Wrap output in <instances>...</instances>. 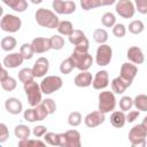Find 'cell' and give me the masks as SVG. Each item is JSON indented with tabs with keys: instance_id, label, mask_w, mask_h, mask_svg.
Here are the masks:
<instances>
[{
	"instance_id": "cell-1",
	"label": "cell",
	"mask_w": 147,
	"mask_h": 147,
	"mask_svg": "<svg viewBox=\"0 0 147 147\" xmlns=\"http://www.w3.org/2000/svg\"><path fill=\"white\" fill-rule=\"evenodd\" d=\"M34 18L36 22L42 26V28H47V29H55L59 24V17L57 15L46 8H39L37 9L36 14H34Z\"/></svg>"
},
{
	"instance_id": "cell-2",
	"label": "cell",
	"mask_w": 147,
	"mask_h": 147,
	"mask_svg": "<svg viewBox=\"0 0 147 147\" xmlns=\"http://www.w3.org/2000/svg\"><path fill=\"white\" fill-rule=\"evenodd\" d=\"M146 137H147V117L144 118L141 124L134 125L129 132V140L132 146L139 147L146 145Z\"/></svg>"
},
{
	"instance_id": "cell-3",
	"label": "cell",
	"mask_w": 147,
	"mask_h": 147,
	"mask_svg": "<svg viewBox=\"0 0 147 147\" xmlns=\"http://www.w3.org/2000/svg\"><path fill=\"white\" fill-rule=\"evenodd\" d=\"M23 87H24V92L28 98V102L31 107H34L41 102L42 92H41L40 85L38 83H36L34 80H30V82L24 83Z\"/></svg>"
},
{
	"instance_id": "cell-4",
	"label": "cell",
	"mask_w": 147,
	"mask_h": 147,
	"mask_svg": "<svg viewBox=\"0 0 147 147\" xmlns=\"http://www.w3.org/2000/svg\"><path fill=\"white\" fill-rule=\"evenodd\" d=\"M70 59L74 62L75 68L79 69L80 71L88 70L93 64V57L88 52H76L74 51L70 55Z\"/></svg>"
},
{
	"instance_id": "cell-5",
	"label": "cell",
	"mask_w": 147,
	"mask_h": 147,
	"mask_svg": "<svg viewBox=\"0 0 147 147\" xmlns=\"http://www.w3.org/2000/svg\"><path fill=\"white\" fill-rule=\"evenodd\" d=\"M98 100H99V110L105 114L113 111L116 107V98L114 92H110V91L100 92Z\"/></svg>"
},
{
	"instance_id": "cell-6",
	"label": "cell",
	"mask_w": 147,
	"mask_h": 147,
	"mask_svg": "<svg viewBox=\"0 0 147 147\" xmlns=\"http://www.w3.org/2000/svg\"><path fill=\"white\" fill-rule=\"evenodd\" d=\"M22 26V21L18 16L13 15V14H6L1 17L0 21V28L1 30L9 32V33H14L17 32Z\"/></svg>"
},
{
	"instance_id": "cell-7",
	"label": "cell",
	"mask_w": 147,
	"mask_h": 147,
	"mask_svg": "<svg viewBox=\"0 0 147 147\" xmlns=\"http://www.w3.org/2000/svg\"><path fill=\"white\" fill-rule=\"evenodd\" d=\"M63 85V80L59 76H46L40 83V90L45 94H52L59 91Z\"/></svg>"
},
{
	"instance_id": "cell-8",
	"label": "cell",
	"mask_w": 147,
	"mask_h": 147,
	"mask_svg": "<svg viewBox=\"0 0 147 147\" xmlns=\"http://www.w3.org/2000/svg\"><path fill=\"white\" fill-rule=\"evenodd\" d=\"M113 57V49L107 44H100L95 53V62L100 67L108 65Z\"/></svg>"
},
{
	"instance_id": "cell-9",
	"label": "cell",
	"mask_w": 147,
	"mask_h": 147,
	"mask_svg": "<svg viewBox=\"0 0 147 147\" xmlns=\"http://www.w3.org/2000/svg\"><path fill=\"white\" fill-rule=\"evenodd\" d=\"M138 74V68L136 64L131 63V62H126V63H123L122 67H121V71H119V77L124 80V83L129 86H131L134 77L137 76Z\"/></svg>"
},
{
	"instance_id": "cell-10",
	"label": "cell",
	"mask_w": 147,
	"mask_h": 147,
	"mask_svg": "<svg viewBox=\"0 0 147 147\" xmlns=\"http://www.w3.org/2000/svg\"><path fill=\"white\" fill-rule=\"evenodd\" d=\"M115 10L121 17L131 18L134 15L136 8H134V3L130 0H118V2H116Z\"/></svg>"
},
{
	"instance_id": "cell-11",
	"label": "cell",
	"mask_w": 147,
	"mask_h": 147,
	"mask_svg": "<svg viewBox=\"0 0 147 147\" xmlns=\"http://www.w3.org/2000/svg\"><path fill=\"white\" fill-rule=\"evenodd\" d=\"M48 69H49V61L46 57L41 56L34 62L31 70H32V75L34 78H40V77H44L48 72Z\"/></svg>"
},
{
	"instance_id": "cell-12",
	"label": "cell",
	"mask_w": 147,
	"mask_h": 147,
	"mask_svg": "<svg viewBox=\"0 0 147 147\" xmlns=\"http://www.w3.org/2000/svg\"><path fill=\"white\" fill-rule=\"evenodd\" d=\"M105 119H106L105 113H102L100 110H95L85 116L84 123L87 127H95V126H99L100 124H102L105 122Z\"/></svg>"
},
{
	"instance_id": "cell-13",
	"label": "cell",
	"mask_w": 147,
	"mask_h": 147,
	"mask_svg": "<svg viewBox=\"0 0 147 147\" xmlns=\"http://www.w3.org/2000/svg\"><path fill=\"white\" fill-rule=\"evenodd\" d=\"M94 90H103L109 85V75L107 70H100L95 74L92 79V84Z\"/></svg>"
},
{
	"instance_id": "cell-14",
	"label": "cell",
	"mask_w": 147,
	"mask_h": 147,
	"mask_svg": "<svg viewBox=\"0 0 147 147\" xmlns=\"http://www.w3.org/2000/svg\"><path fill=\"white\" fill-rule=\"evenodd\" d=\"M31 46L33 48L34 53L41 54V53H46L51 49V44H49V38H45V37H37L31 41Z\"/></svg>"
},
{
	"instance_id": "cell-15",
	"label": "cell",
	"mask_w": 147,
	"mask_h": 147,
	"mask_svg": "<svg viewBox=\"0 0 147 147\" xmlns=\"http://www.w3.org/2000/svg\"><path fill=\"white\" fill-rule=\"evenodd\" d=\"M126 56H127L129 61L131 63H133V64H141L145 61L144 52L138 46H131V47H129V49L126 52Z\"/></svg>"
},
{
	"instance_id": "cell-16",
	"label": "cell",
	"mask_w": 147,
	"mask_h": 147,
	"mask_svg": "<svg viewBox=\"0 0 147 147\" xmlns=\"http://www.w3.org/2000/svg\"><path fill=\"white\" fill-rule=\"evenodd\" d=\"M23 61H24V59L21 55V53L20 52H16V53H10V54L6 55L5 59H3V61H2V64L6 68L15 69V68L20 67L23 63Z\"/></svg>"
},
{
	"instance_id": "cell-17",
	"label": "cell",
	"mask_w": 147,
	"mask_h": 147,
	"mask_svg": "<svg viewBox=\"0 0 147 147\" xmlns=\"http://www.w3.org/2000/svg\"><path fill=\"white\" fill-rule=\"evenodd\" d=\"M5 108L9 114L18 115L23 110V105H22L21 100H18L17 98H8L5 101Z\"/></svg>"
},
{
	"instance_id": "cell-18",
	"label": "cell",
	"mask_w": 147,
	"mask_h": 147,
	"mask_svg": "<svg viewBox=\"0 0 147 147\" xmlns=\"http://www.w3.org/2000/svg\"><path fill=\"white\" fill-rule=\"evenodd\" d=\"M65 136V147H80V133L77 130H68L64 132Z\"/></svg>"
},
{
	"instance_id": "cell-19",
	"label": "cell",
	"mask_w": 147,
	"mask_h": 147,
	"mask_svg": "<svg viewBox=\"0 0 147 147\" xmlns=\"http://www.w3.org/2000/svg\"><path fill=\"white\" fill-rule=\"evenodd\" d=\"M92 74L88 72L87 70L85 71H80L74 79V83L76 86L78 87H87L92 84Z\"/></svg>"
},
{
	"instance_id": "cell-20",
	"label": "cell",
	"mask_w": 147,
	"mask_h": 147,
	"mask_svg": "<svg viewBox=\"0 0 147 147\" xmlns=\"http://www.w3.org/2000/svg\"><path fill=\"white\" fill-rule=\"evenodd\" d=\"M2 2L17 13H23L25 9H28L26 0H2Z\"/></svg>"
},
{
	"instance_id": "cell-21",
	"label": "cell",
	"mask_w": 147,
	"mask_h": 147,
	"mask_svg": "<svg viewBox=\"0 0 147 147\" xmlns=\"http://www.w3.org/2000/svg\"><path fill=\"white\" fill-rule=\"evenodd\" d=\"M125 114H124V111H122V110H116V111H113V114L110 115V123H111V125L114 126V127H117V129H119V127H123L124 126V124H125Z\"/></svg>"
},
{
	"instance_id": "cell-22",
	"label": "cell",
	"mask_w": 147,
	"mask_h": 147,
	"mask_svg": "<svg viewBox=\"0 0 147 147\" xmlns=\"http://www.w3.org/2000/svg\"><path fill=\"white\" fill-rule=\"evenodd\" d=\"M68 38H69L70 44H72L74 46L79 45V44H82L83 41L87 40V38H86L85 33H84L82 30H75V29H74V30H72V32L68 36Z\"/></svg>"
},
{
	"instance_id": "cell-23",
	"label": "cell",
	"mask_w": 147,
	"mask_h": 147,
	"mask_svg": "<svg viewBox=\"0 0 147 147\" xmlns=\"http://www.w3.org/2000/svg\"><path fill=\"white\" fill-rule=\"evenodd\" d=\"M127 88V85L124 83V80L121 77H116L111 80V90L116 94H122Z\"/></svg>"
},
{
	"instance_id": "cell-24",
	"label": "cell",
	"mask_w": 147,
	"mask_h": 147,
	"mask_svg": "<svg viewBox=\"0 0 147 147\" xmlns=\"http://www.w3.org/2000/svg\"><path fill=\"white\" fill-rule=\"evenodd\" d=\"M14 133L16 136V138H18L20 140L21 139H26L30 137L31 134V130L28 125H24V124H18L15 126L14 129Z\"/></svg>"
},
{
	"instance_id": "cell-25",
	"label": "cell",
	"mask_w": 147,
	"mask_h": 147,
	"mask_svg": "<svg viewBox=\"0 0 147 147\" xmlns=\"http://www.w3.org/2000/svg\"><path fill=\"white\" fill-rule=\"evenodd\" d=\"M16 45H17V41H16V39H15L14 37H11V36L3 37V38L1 39V42H0L1 48H2L3 51H6V52L13 51V49L16 47Z\"/></svg>"
},
{
	"instance_id": "cell-26",
	"label": "cell",
	"mask_w": 147,
	"mask_h": 147,
	"mask_svg": "<svg viewBox=\"0 0 147 147\" xmlns=\"http://www.w3.org/2000/svg\"><path fill=\"white\" fill-rule=\"evenodd\" d=\"M133 106L139 111H147V95L146 94H138L133 99Z\"/></svg>"
},
{
	"instance_id": "cell-27",
	"label": "cell",
	"mask_w": 147,
	"mask_h": 147,
	"mask_svg": "<svg viewBox=\"0 0 147 147\" xmlns=\"http://www.w3.org/2000/svg\"><path fill=\"white\" fill-rule=\"evenodd\" d=\"M56 29H57L60 34L69 36L74 30V25H72V23L70 21H61V22H59Z\"/></svg>"
},
{
	"instance_id": "cell-28",
	"label": "cell",
	"mask_w": 147,
	"mask_h": 147,
	"mask_svg": "<svg viewBox=\"0 0 147 147\" xmlns=\"http://www.w3.org/2000/svg\"><path fill=\"white\" fill-rule=\"evenodd\" d=\"M46 145V142L39 140V139H21L18 141V146L20 147H44Z\"/></svg>"
},
{
	"instance_id": "cell-29",
	"label": "cell",
	"mask_w": 147,
	"mask_h": 147,
	"mask_svg": "<svg viewBox=\"0 0 147 147\" xmlns=\"http://www.w3.org/2000/svg\"><path fill=\"white\" fill-rule=\"evenodd\" d=\"M49 44H51V49L60 51L64 47V39L60 34H54L49 38Z\"/></svg>"
},
{
	"instance_id": "cell-30",
	"label": "cell",
	"mask_w": 147,
	"mask_h": 147,
	"mask_svg": "<svg viewBox=\"0 0 147 147\" xmlns=\"http://www.w3.org/2000/svg\"><path fill=\"white\" fill-rule=\"evenodd\" d=\"M0 83H1V87H2L6 92H11V91H14V90L16 88V86H17L16 79L13 78V77H10V76L6 77V78H5L3 80H1Z\"/></svg>"
},
{
	"instance_id": "cell-31",
	"label": "cell",
	"mask_w": 147,
	"mask_h": 147,
	"mask_svg": "<svg viewBox=\"0 0 147 147\" xmlns=\"http://www.w3.org/2000/svg\"><path fill=\"white\" fill-rule=\"evenodd\" d=\"M93 39L98 44H105L108 40V32L105 29H96L93 32Z\"/></svg>"
},
{
	"instance_id": "cell-32",
	"label": "cell",
	"mask_w": 147,
	"mask_h": 147,
	"mask_svg": "<svg viewBox=\"0 0 147 147\" xmlns=\"http://www.w3.org/2000/svg\"><path fill=\"white\" fill-rule=\"evenodd\" d=\"M145 29V24L142 21L140 20H136V21H132L130 24H129V31L133 34H139L144 31Z\"/></svg>"
},
{
	"instance_id": "cell-33",
	"label": "cell",
	"mask_w": 147,
	"mask_h": 147,
	"mask_svg": "<svg viewBox=\"0 0 147 147\" xmlns=\"http://www.w3.org/2000/svg\"><path fill=\"white\" fill-rule=\"evenodd\" d=\"M33 75H32V70L30 68H23L18 71V79L20 82H22L23 84L30 80H33Z\"/></svg>"
},
{
	"instance_id": "cell-34",
	"label": "cell",
	"mask_w": 147,
	"mask_h": 147,
	"mask_svg": "<svg viewBox=\"0 0 147 147\" xmlns=\"http://www.w3.org/2000/svg\"><path fill=\"white\" fill-rule=\"evenodd\" d=\"M20 53H21V55L23 56L24 60H30V59H32V56H33V54H34L31 44H28V42H25V44H23V45L21 46Z\"/></svg>"
},
{
	"instance_id": "cell-35",
	"label": "cell",
	"mask_w": 147,
	"mask_h": 147,
	"mask_svg": "<svg viewBox=\"0 0 147 147\" xmlns=\"http://www.w3.org/2000/svg\"><path fill=\"white\" fill-rule=\"evenodd\" d=\"M74 68H75V65H74L72 60L70 57H68V59H65V60H63L61 62V64H60V72L63 74V75H68V74H70Z\"/></svg>"
},
{
	"instance_id": "cell-36",
	"label": "cell",
	"mask_w": 147,
	"mask_h": 147,
	"mask_svg": "<svg viewBox=\"0 0 147 147\" xmlns=\"http://www.w3.org/2000/svg\"><path fill=\"white\" fill-rule=\"evenodd\" d=\"M33 109H34V114H36V117H37V121H44L49 114H48V111L46 110V108L44 107V105L40 102L39 105H37V106H34L33 107Z\"/></svg>"
},
{
	"instance_id": "cell-37",
	"label": "cell",
	"mask_w": 147,
	"mask_h": 147,
	"mask_svg": "<svg viewBox=\"0 0 147 147\" xmlns=\"http://www.w3.org/2000/svg\"><path fill=\"white\" fill-rule=\"evenodd\" d=\"M82 119L83 117L79 111H72L68 116V124L70 126H78L82 123Z\"/></svg>"
},
{
	"instance_id": "cell-38",
	"label": "cell",
	"mask_w": 147,
	"mask_h": 147,
	"mask_svg": "<svg viewBox=\"0 0 147 147\" xmlns=\"http://www.w3.org/2000/svg\"><path fill=\"white\" fill-rule=\"evenodd\" d=\"M101 23L106 28H111L116 23V17L113 13H105L101 17Z\"/></svg>"
},
{
	"instance_id": "cell-39",
	"label": "cell",
	"mask_w": 147,
	"mask_h": 147,
	"mask_svg": "<svg viewBox=\"0 0 147 147\" xmlns=\"http://www.w3.org/2000/svg\"><path fill=\"white\" fill-rule=\"evenodd\" d=\"M44 140L46 144H48L51 146H59V133L46 132L44 134Z\"/></svg>"
},
{
	"instance_id": "cell-40",
	"label": "cell",
	"mask_w": 147,
	"mask_h": 147,
	"mask_svg": "<svg viewBox=\"0 0 147 147\" xmlns=\"http://www.w3.org/2000/svg\"><path fill=\"white\" fill-rule=\"evenodd\" d=\"M79 2H80V6L84 10H91V9L100 7L99 0H79Z\"/></svg>"
},
{
	"instance_id": "cell-41",
	"label": "cell",
	"mask_w": 147,
	"mask_h": 147,
	"mask_svg": "<svg viewBox=\"0 0 147 147\" xmlns=\"http://www.w3.org/2000/svg\"><path fill=\"white\" fill-rule=\"evenodd\" d=\"M126 33V28L122 23H115L113 25V34L117 38H123Z\"/></svg>"
},
{
	"instance_id": "cell-42",
	"label": "cell",
	"mask_w": 147,
	"mask_h": 147,
	"mask_svg": "<svg viewBox=\"0 0 147 147\" xmlns=\"http://www.w3.org/2000/svg\"><path fill=\"white\" fill-rule=\"evenodd\" d=\"M133 106V99H131L130 96H123L119 100V108L122 111H129Z\"/></svg>"
},
{
	"instance_id": "cell-43",
	"label": "cell",
	"mask_w": 147,
	"mask_h": 147,
	"mask_svg": "<svg viewBox=\"0 0 147 147\" xmlns=\"http://www.w3.org/2000/svg\"><path fill=\"white\" fill-rule=\"evenodd\" d=\"M76 11V3L71 0H68V1H64L63 2V9H62V14L64 15H69V14H72Z\"/></svg>"
},
{
	"instance_id": "cell-44",
	"label": "cell",
	"mask_w": 147,
	"mask_h": 147,
	"mask_svg": "<svg viewBox=\"0 0 147 147\" xmlns=\"http://www.w3.org/2000/svg\"><path fill=\"white\" fill-rule=\"evenodd\" d=\"M41 103L44 105V107L46 108V110L48 111V114H54L55 110H56V103L53 99H45V100H41Z\"/></svg>"
},
{
	"instance_id": "cell-45",
	"label": "cell",
	"mask_w": 147,
	"mask_h": 147,
	"mask_svg": "<svg viewBox=\"0 0 147 147\" xmlns=\"http://www.w3.org/2000/svg\"><path fill=\"white\" fill-rule=\"evenodd\" d=\"M23 117H24L25 121H28V122H30V123L37 122V117H36V114H34V109H33V108H29V109L24 110Z\"/></svg>"
},
{
	"instance_id": "cell-46",
	"label": "cell",
	"mask_w": 147,
	"mask_h": 147,
	"mask_svg": "<svg viewBox=\"0 0 147 147\" xmlns=\"http://www.w3.org/2000/svg\"><path fill=\"white\" fill-rule=\"evenodd\" d=\"M8 138H9V130L7 125L3 123H0V144L7 141Z\"/></svg>"
},
{
	"instance_id": "cell-47",
	"label": "cell",
	"mask_w": 147,
	"mask_h": 147,
	"mask_svg": "<svg viewBox=\"0 0 147 147\" xmlns=\"http://www.w3.org/2000/svg\"><path fill=\"white\" fill-rule=\"evenodd\" d=\"M134 3H136V7H137V10L145 15L147 14V0H134Z\"/></svg>"
},
{
	"instance_id": "cell-48",
	"label": "cell",
	"mask_w": 147,
	"mask_h": 147,
	"mask_svg": "<svg viewBox=\"0 0 147 147\" xmlns=\"http://www.w3.org/2000/svg\"><path fill=\"white\" fill-rule=\"evenodd\" d=\"M47 132V127L45 125H37L33 127L32 130V133L36 138H40V137H44V134Z\"/></svg>"
},
{
	"instance_id": "cell-49",
	"label": "cell",
	"mask_w": 147,
	"mask_h": 147,
	"mask_svg": "<svg viewBox=\"0 0 147 147\" xmlns=\"http://www.w3.org/2000/svg\"><path fill=\"white\" fill-rule=\"evenodd\" d=\"M139 115H140V111L139 110H131L130 109V111L127 113V115H125V121L129 122V123H132V122H134L139 117Z\"/></svg>"
},
{
	"instance_id": "cell-50",
	"label": "cell",
	"mask_w": 147,
	"mask_h": 147,
	"mask_svg": "<svg viewBox=\"0 0 147 147\" xmlns=\"http://www.w3.org/2000/svg\"><path fill=\"white\" fill-rule=\"evenodd\" d=\"M63 2H64V0H53V2H52V7H53V9L55 10L56 14L62 15Z\"/></svg>"
},
{
	"instance_id": "cell-51",
	"label": "cell",
	"mask_w": 147,
	"mask_h": 147,
	"mask_svg": "<svg viewBox=\"0 0 147 147\" xmlns=\"http://www.w3.org/2000/svg\"><path fill=\"white\" fill-rule=\"evenodd\" d=\"M88 45H90V44H88V39H87V40L83 41L82 44L76 45L74 51H76V52H87V51H88Z\"/></svg>"
},
{
	"instance_id": "cell-52",
	"label": "cell",
	"mask_w": 147,
	"mask_h": 147,
	"mask_svg": "<svg viewBox=\"0 0 147 147\" xmlns=\"http://www.w3.org/2000/svg\"><path fill=\"white\" fill-rule=\"evenodd\" d=\"M6 77H8V71H7V69H5L2 67V63L0 62V82L3 80Z\"/></svg>"
},
{
	"instance_id": "cell-53",
	"label": "cell",
	"mask_w": 147,
	"mask_h": 147,
	"mask_svg": "<svg viewBox=\"0 0 147 147\" xmlns=\"http://www.w3.org/2000/svg\"><path fill=\"white\" fill-rule=\"evenodd\" d=\"M59 146L65 147V136H64V133H59Z\"/></svg>"
},
{
	"instance_id": "cell-54",
	"label": "cell",
	"mask_w": 147,
	"mask_h": 147,
	"mask_svg": "<svg viewBox=\"0 0 147 147\" xmlns=\"http://www.w3.org/2000/svg\"><path fill=\"white\" fill-rule=\"evenodd\" d=\"M99 1H100V6H110L116 2V0H99Z\"/></svg>"
},
{
	"instance_id": "cell-55",
	"label": "cell",
	"mask_w": 147,
	"mask_h": 147,
	"mask_svg": "<svg viewBox=\"0 0 147 147\" xmlns=\"http://www.w3.org/2000/svg\"><path fill=\"white\" fill-rule=\"evenodd\" d=\"M42 0H31V2L32 3H34V5H38V3H40Z\"/></svg>"
},
{
	"instance_id": "cell-56",
	"label": "cell",
	"mask_w": 147,
	"mask_h": 147,
	"mask_svg": "<svg viewBox=\"0 0 147 147\" xmlns=\"http://www.w3.org/2000/svg\"><path fill=\"white\" fill-rule=\"evenodd\" d=\"M2 14H3V8L0 6V18H1V16H2Z\"/></svg>"
}]
</instances>
